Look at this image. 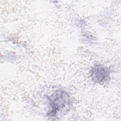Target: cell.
I'll return each mask as SVG.
<instances>
[{"label":"cell","mask_w":121,"mask_h":121,"mask_svg":"<svg viewBox=\"0 0 121 121\" xmlns=\"http://www.w3.org/2000/svg\"><path fill=\"white\" fill-rule=\"evenodd\" d=\"M50 101L51 111L49 114L51 116H54L69 106V96L63 91L55 92L50 99Z\"/></svg>","instance_id":"cell-1"},{"label":"cell","mask_w":121,"mask_h":121,"mask_svg":"<svg viewBox=\"0 0 121 121\" xmlns=\"http://www.w3.org/2000/svg\"><path fill=\"white\" fill-rule=\"evenodd\" d=\"M91 76L94 81L103 83L107 79L109 72L106 68L101 65H97L92 69Z\"/></svg>","instance_id":"cell-2"}]
</instances>
